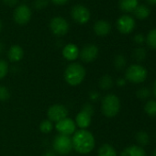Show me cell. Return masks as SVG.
Wrapping results in <instances>:
<instances>
[{
    "label": "cell",
    "instance_id": "cell-1",
    "mask_svg": "<svg viewBox=\"0 0 156 156\" xmlns=\"http://www.w3.org/2000/svg\"><path fill=\"white\" fill-rule=\"evenodd\" d=\"M73 149L80 154L91 152L96 145L95 137L87 129H79L73 133L72 138Z\"/></svg>",
    "mask_w": 156,
    "mask_h": 156
},
{
    "label": "cell",
    "instance_id": "cell-2",
    "mask_svg": "<svg viewBox=\"0 0 156 156\" xmlns=\"http://www.w3.org/2000/svg\"><path fill=\"white\" fill-rule=\"evenodd\" d=\"M87 71L85 67L79 62H72L64 70V80L65 82L72 86H79L86 78Z\"/></svg>",
    "mask_w": 156,
    "mask_h": 156
},
{
    "label": "cell",
    "instance_id": "cell-3",
    "mask_svg": "<svg viewBox=\"0 0 156 156\" xmlns=\"http://www.w3.org/2000/svg\"><path fill=\"white\" fill-rule=\"evenodd\" d=\"M120 110V100L114 94L106 95L101 102V111L107 118L116 117Z\"/></svg>",
    "mask_w": 156,
    "mask_h": 156
},
{
    "label": "cell",
    "instance_id": "cell-4",
    "mask_svg": "<svg viewBox=\"0 0 156 156\" xmlns=\"http://www.w3.org/2000/svg\"><path fill=\"white\" fill-rule=\"evenodd\" d=\"M148 72L140 64L135 63L129 65L125 72V79L132 84H140L146 80Z\"/></svg>",
    "mask_w": 156,
    "mask_h": 156
},
{
    "label": "cell",
    "instance_id": "cell-5",
    "mask_svg": "<svg viewBox=\"0 0 156 156\" xmlns=\"http://www.w3.org/2000/svg\"><path fill=\"white\" fill-rule=\"evenodd\" d=\"M52 148L55 153L60 155H66L73 150L72 138L67 135L58 134L52 140Z\"/></svg>",
    "mask_w": 156,
    "mask_h": 156
},
{
    "label": "cell",
    "instance_id": "cell-6",
    "mask_svg": "<svg viewBox=\"0 0 156 156\" xmlns=\"http://www.w3.org/2000/svg\"><path fill=\"white\" fill-rule=\"evenodd\" d=\"M70 14L73 20L80 25H85L88 23L91 19L90 10L82 4H77L72 7Z\"/></svg>",
    "mask_w": 156,
    "mask_h": 156
},
{
    "label": "cell",
    "instance_id": "cell-7",
    "mask_svg": "<svg viewBox=\"0 0 156 156\" xmlns=\"http://www.w3.org/2000/svg\"><path fill=\"white\" fill-rule=\"evenodd\" d=\"M49 28L52 34L58 37H62L68 33L70 30V25L63 17L56 16L50 20Z\"/></svg>",
    "mask_w": 156,
    "mask_h": 156
},
{
    "label": "cell",
    "instance_id": "cell-8",
    "mask_svg": "<svg viewBox=\"0 0 156 156\" xmlns=\"http://www.w3.org/2000/svg\"><path fill=\"white\" fill-rule=\"evenodd\" d=\"M32 17L30 8L26 4H19L13 11V20L20 26L28 24Z\"/></svg>",
    "mask_w": 156,
    "mask_h": 156
},
{
    "label": "cell",
    "instance_id": "cell-9",
    "mask_svg": "<svg viewBox=\"0 0 156 156\" xmlns=\"http://www.w3.org/2000/svg\"><path fill=\"white\" fill-rule=\"evenodd\" d=\"M49 119L51 122H58L68 116V109L62 104H54L51 106L47 111Z\"/></svg>",
    "mask_w": 156,
    "mask_h": 156
},
{
    "label": "cell",
    "instance_id": "cell-10",
    "mask_svg": "<svg viewBox=\"0 0 156 156\" xmlns=\"http://www.w3.org/2000/svg\"><path fill=\"white\" fill-rule=\"evenodd\" d=\"M99 53V49L97 45L95 44H87L85 45L79 52V58L84 62H94Z\"/></svg>",
    "mask_w": 156,
    "mask_h": 156
},
{
    "label": "cell",
    "instance_id": "cell-11",
    "mask_svg": "<svg viewBox=\"0 0 156 156\" xmlns=\"http://www.w3.org/2000/svg\"><path fill=\"white\" fill-rule=\"evenodd\" d=\"M55 129L59 134L70 136L76 131V124L73 119L70 118H65L55 124Z\"/></svg>",
    "mask_w": 156,
    "mask_h": 156
},
{
    "label": "cell",
    "instance_id": "cell-12",
    "mask_svg": "<svg viewBox=\"0 0 156 156\" xmlns=\"http://www.w3.org/2000/svg\"><path fill=\"white\" fill-rule=\"evenodd\" d=\"M135 28V20L129 15H123L117 20V29L121 34H129Z\"/></svg>",
    "mask_w": 156,
    "mask_h": 156
},
{
    "label": "cell",
    "instance_id": "cell-13",
    "mask_svg": "<svg viewBox=\"0 0 156 156\" xmlns=\"http://www.w3.org/2000/svg\"><path fill=\"white\" fill-rule=\"evenodd\" d=\"M79 52L80 49L74 43H67L62 51V57L69 62H74L77 58H79Z\"/></svg>",
    "mask_w": 156,
    "mask_h": 156
},
{
    "label": "cell",
    "instance_id": "cell-14",
    "mask_svg": "<svg viewBox=\"0 0 156 156\" xmlns=\"http://www.w3.org/2000/svg\"><path fill=\"white\" fill-rule=\"evenodd\" d=\"M93 30L97 36L106 37L111 31V25L108 21L104 20H99L95 22L93 26Z\"/></svg>",
    "mask_w": 156,
    "mask_h": 156
},
{
    "label": "cell",
    "instance_id": "cell-15",
    "mask_svg": "<svg viewBox=\"0 0 156 156\" xmlns=\"http://www.w3.org/2000/svg\"><path fill=\"white\" fill-rule=\"evenodd\" d=\"M91 121H92V116L89 113H87L82 109L76 115L75 120H74L76 127H79L81 129H87L90 126Z\"/></svg>",
    "mask_w": 156,
    "mask_h": 156
},
{
    "label": "cell",
    "instance_id": "cell-16",
    "mask_svg": "<svg viewBox=\"0 0 156 156\" xmlns=\"http://www.w3.org/2000/svg\"><path fill=\"white\" fill-rule=\"evenodd\" d=\"M24 57V50L20 45H12L8 51V58L12 62H19Z\"/></svg>",
    "mask_w": 156,
    "mask_h": 156
},
{
    "label": "cell",
    "instance_id": "cell-17",
    "mask_svg": "<svg viewBox=\"0 0 156 156\" xmlns=\"http://www.w3.org/2000/svg\"><path fill=\"white\" fill-rule=\"evenodd\" d=\"M120 156H147L144 149L139 145H130L126 147L120 153Z\"/></svg>",
    "mask_w": 156,
    "mask_h": 156
},
{
    "label": "cell",
    "instance_id": "cell-18",
    "mask_svg": "<svg viewBox=\"0 0 156 156\" xmlns=\"http://www.w3.org/2000/svg\"><path fill=\"white\" fill-rule=\"evenodd\" d=\"M138 5V0H119V7L124 12H133Z\"/></svg>",
    "mask_w": 156,
    "mask_h": 156
},
{
    "label": "cell",
    "instance_id": "cell-19",
    "mask_svg": "<svg viewBox=\"0 0 156 156\" xmlns=\"http://www.w3.org/2000/svg\"><path fill=\"white\" fill-rule=\"evenodd\" d=\"M98 154V156H117V151L111 144L105 143L99 147Z\"/></svg>",
    "mask_w": 156,
    "mask_h": 156
},
{
    "label": "cell",
    "instance_id": "cell-20",
    "mask_svg": "<svg viewBox=\"0 0 156 156\" xmlns=\"http://www.w3.org/2000/svg\"><path fill=\"white\" fill-rule=\"evenodd\" d=\"M133 14L135 18L142 20L147 19L150 16V9L145 5H138V7L133 11Z\"/></svg>",
    "mask_w": 156,
    "mask_h": 156
},
{
    "label": "cell",
    "instance_id": "cell-21",
    "mask_svg": "<svg viewBox=\"0 0 156 156\" xmlns=\"http://www.w3.org/2000/svg\"><path fill=\"white\" fill-rule=\"evenodd\" d=\"M114 85V80L113 78L109 74H104L99 80V87L102 90H109L112 88Z\"/></svg>",
    "mask_w": 156,
    "mask_h": 156
},
{
    "label": "cell",
    "instance_id": "cell-22",
    "mask_svg": "<svg viewBox=\"0 0 156 156\" xmlns=\"http://www.w3.org/2000/svg\"><path fill=\"white\" fill-rule=\"evenodd\" d=\"M135 140L138 142L139 146L143 147L149 144L150 142V136L145 130H140L135 135Z\"/></svg>",
    "mask_w": 156,
    "mask_h": 156
},
{
    "label": "cell",
    "instance_id": "cell-23",
    "mask_svg": "<svg viewBox=\"0 0 156 156\" xmlns=\"http://www.w3.org/2000/svg\"><path fill=\"white\" fill-rule=\"evenodd\" d=\"M132 56H133V59L138 62H143L145 59H146V56H147V51L144 48L142 47H138L136 48L134 51H133V53H132Z\"/></svg>",
    "mask_w": 156,
    "mask_h": 156
},
{
    "label": "cell",
    "instance_id": "cell-24",
    "mask_svg": "<svg viewBox=\"0 0 156 156\" xmlns=\"http://www.w3.org/2000/svg\"><path fill=\"white\" fill-rule=\"evenodd\" d=\"M144 111L150 117L156 116V101L155 100H148L144 105Z\"/></svg>",
    "mask_w": 156,
    "mask_h": 156
},
{
    "label": "cell",
    "instance_id": "cell-25",
    "mask_svg": "<svg viewBox=\"0 0 156 156\" xmlns=\"http://www.w3.org/2000/svg\"><path fill=\"white\" fill-rule=\"evenodd\" d=\"M113 64H114V67L120 71V70H123L127 64V60L125 58L124 55L122 54H118L114 57V61H113Z\"/></svg>",
    "mask_w": 156,
    "mask_h": 156
},
{
    "label": "cell",
    "instance_id": "cell-26",
    "mask_svg": "<svg viewBox=\"0 0 156 156\" xmlns=\"http://www.w3.org/2000/svg\"><path fill=\"white\" fill-rule=\"evenodd\" d=\"M151 91L147 87H140L136 92V97L139 99H140V100H146V99H148L151 97Z\"/></svg>",
    "mask_w": 156,
    "mask_h": 156
},
{
    "label": "cell",
    "instance_id": "cell-27",
    "mask_svg": "<svg viewBox=\"0 0 156 156\" xmlns=\"http://www.w3.org/2000/svg\"><path fill=\"white\" fill-rule=\"evenodd\" d=\"M145 40L149 47L156 50V29L150 30Z\"/></svg>",
    "mask_w": 156,
    "mask_h": 156
},
{
    "label": "cell",
    "instance_id": "cell-28",
    "mask_svg": "<svg viewBox=\"0 0 156 156\" xmlns=\"http://www.w3.org/2000/svg\"><path fill=\"white\" fill-rule=\"evenodd\" d=\"M53 129V123L50 119H44L40 124V130L42 133H50Z\"/></svg>",
    "mask_w": 156,
    "mask_h": 156
},
{
    "label": "cell",
    "instance_id": "cell-29",
    "mask_svg": "<svg viewBox=\"0 0 156 156\" xmlns=\"http://www.w3.org/2000/svg\"><path fill=\"white\" fill-rule=\"evenodd\" d=\"M8 73H9V63L5 60L0 59V79H3L4 77H6Z\"/></svg>",
    "mask_w": 156,
    "mask_h": 156
},
{
    "label": "cell",
    "instance_id": "cell-30",
    "mask_svg": "<svg viewBox=\"0 0 156 156\" xmlns=\"http://www.w3.org/2000/svg\"><path fill=\"white\" fill-rule=\"evenodd\" d=\"M10 98V93L8 87L0 85V101H7Z\"/></svg>",
    "mask_w": 156,
    "mask_h": 156
},
{
    "label": "cell",
    "instance_id": "cell-31",
    "mask_svg": "<svg viewBox=\"0 0 156 156\" xmlns=\"http://www.w3.org/2000/svg\"><path fill=\"white\" fill-rule=\"evenodd\" d=\"M49 4V0H34L33 7L37 10H41L45 9Z\"/></svg>",
    "mask_w": 156,
    "mask_h": 156
},
{
    "label": "cell",
    "instance_id": "cell-32",
    "mask_svg": "<svg viewBox=\"0 0 156 156\" xmlns=\"http://www.w3.org/2000/svg\"><path fill=\"white\" fill-rule=\"evenodd\" d=\"M3 3L9 8H16L20 4V0H3Z\"/></svg>",
    "mask_w": 156,
    "mask_h": 156
},
{
    "label": "cell",
    "instance_id": "cell-33",
    "mask_svg": "<svg viewBox=\"0 0 156 156\" xmlns=\"http://www.w3.org/2000/svg\"><path fill=\"white\" fill-rule=\"evenodd\" d=\"M82 110H84V111L89 113L91 116H93V114H94V107H93V105L90 104V103H86V104L83 106Z\"/></svg>",
    "mask_w": 156,
    "mask_h": 156
},
{
    "label": "cell",
    "instance_id": "cell-34",
    "mask_svg": "<svg viewBox=\"0 0 156 156\" xmlns=\"http://www.w3.org/2000/svg\"><path fill=\"white\" fill-rule=\"evenodd\" d=\"M133 40H134V42L136 44H142L144 42V41H145V37L143 36V34L139 33V34H136L134 36Z\"/></svg>",
    "mask_w": 156,
    "mask_h": 156
},
{
    "label": "cell",
    "instance_id": "cell-35",
    "mask_svg": "<svg viewBox=\"0 0 156 156\" xmlns=\"http://www.w3.org/2000/svg\"><path fill=\"white\" fill-rule=\"evenodd\" d=\"M51 1L56 6H63L69 2V0H51Z\"/></svg>",
    "mask_w": 156,
    "mask_h": 156
},
{
    "label": "cell",
    "instance_id": "cell-36",
    "mask_svg": "<svg viewBox=\"0 0 156 156\" xmlns=\"http://www.w3.org/2000/svg\"><path fill=\"white\" fill-rule=\"evenodd\" d=\"M98 98H99V94L98 92L94 91V92H91L90 93V99L92 101H97Z\"/></svg>",
    "mask_w": 156,
    "mask_h": 156
},
{
    "label": "cell",
    "instance_id": "cell-37",
    "mask_svg": "<svg viewBox=\"0 0 156 156\" xmlns=\"http://www.w3.org/2000/svg\"><path fill=\"white\" fill-rule=\"evenodd\" d=\"M126 81L127 80L125 79V78L120 77V78H119V79H117V85L119 87H124L126 85Z\"/></svg>",
    "mask_w": 156,
    "mask_h": 156
},
{
    "label": "cell",
    "instance_id": "cell-38",
    "mask_svg": "<svg viewBox=\"0 0 156 156\" xmlns=\"http://www.w3.org/2000/svg\"><path fill=\"white\" fill-rule=\"evenodd\" d=\"M42 156H56V153L52 151H48L42 154Z\"/></svg>",
    "mask_w": 156,
    "mask_h": 156
},
{
    "label": "cell",
    "instance_id": "cell-39",
    "mask_svg": "<svg viewBox=\"0 0 156 156\" xmlns=\"http://www.w3.org/2000/svg\"><path fill=\"white\" fill-rule=\"evenodd\" d=\"M148 3L151 6H156V0H147Z\"/></svg>",
    "mask_w": 156,
    "mask_h": 156
},
{
    "label": "cell",
    "instance_id": "cell-40",
    "mask_svg": "<svg viewBox=\"0 0 156 156\" xmlns=\"http://www.w3.org/2000/svg\"><path fill=\"white\" fill-rule=\"evenodd\" d=\"M152 93L154 95V97L156 98V80L154 82V85H153V88H152Z\"/></svg>",
    "mask_w": 156,
    "mask_h": 156
},
{
    "label": "cell",
    "instance_id": "cell-41",
    "mask_svg": "<svg viewBox=\"0 0 156 156\" xmlns=\"http://www.w3.org/2000/svg\"><path fill=\"white\" fill-rule=\"evenodd\" d=\"M3 51H4V45H3V43L0 42V53H2Z\"/></svg>",
    "mask_w": 156,
    "mask_h": 156
},
{
    "label": "cell",
    "instance_id": "cell-42",
    "mask_svg": "<svg viewBox=\"0 0 156 156\" xmlns=\"http://www.w3.org/2000/svg\"><path fill=\"white\" fill-rule=\"evenodd\" d=\"M151 156H156V148L153 150V151H152V153H151Z\"/></svg>",
    "mask_w": 156,
    "mask_h": 156
},
{
    "label": "cell",
    "instance_id": "cell-43",
    "mask_svg": "<svg viewBox=\"0 0 156 156\" xmlns=\"http://www.w3.org/2000/svg\"><path fill=\"white\" fill-rule=\"evenodd\" d=\"M1 30H2V22L0 20V33H1Z\"/></svg>",
    "mask_w": 156,
    "mask_h": 156
},
{
    "label": "cell",
    "instance_id": "cell-44",
    "mask_svg": "<svg viewBox=\"0 0 156 156\" xmlns=\"http://www.w3.org/2000/svg\"><path fill=\"white\" fill-rule=\"evenodd\" d=\"M155 139H156V134H155Z\"/></svg>",
    "mask_w": 156,
    "mask_h": 156
}]
</instances>
